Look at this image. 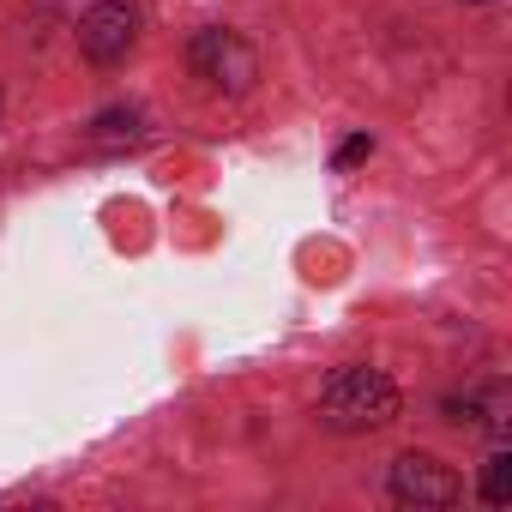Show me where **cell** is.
Returning a JSON list of instances; mask_svg holds the SVG:
<instances>
[{"label": "cell", "instance_id": "1", "mask_svg": "<svg viewBox=\"0 0 512 512\" xmlns=\"http://www.w3.org/2000/svg\"><path fill=\"white\" fill-rule=\"evenodd\" d=\"M320 422L332 434H368L398 422V386L380 368H338L320 386Z\"/></svg>", "mask_w": 512, "mask_h": 512}, {"label": "cell", "instance_id": "2", "mask_svg": "<svg viewBox=\"0 0 512 512\" xmlns=\"http://www.w3.org/2000/svg\"><path fill=\"white\" fill-rule=\"evenodd\" d=\"M193 73L235 97V91H247L260 79V55H253L247 37H235V31H199L193 37Z\"/></svg>", "mask_w": 512, "mask_h": 512}, {"label": "cell", "instance_id": "3", "mask_svg": "<svg viewBox=\"0 0 512 512\" xmlns=\"http://www.w3.org/2000/svg\"><path fill=\"white\" fill-rule=\"evenodd\" d=\"M392 494H398L404 506H458L464 482L452 476V464H440V458H428V452H404V458L392 464Z\"/></svg>", "mask_w": 512, "mask_h": 512}, {"label": "cell", "instance_id": "4", "mask_svg": "<svg viewBox=\"0 0 512 512\" xmlns=\"http://www.w3.org/2000/svg\"><path fill=\"white\" fill-rule=\"evenodd\" d=\"M133 37H139V19H133V7H121V0H97V7L79 19V49H85L97 67L121 61V55L133 49Z\"/></svg>", "mask_w": 512, "mask_h": 512}, {"label": "cell", "instance_id": "5", "mask_svg": "<svg viewBox=\"0 0 512 512\" xmlns=\"http://www.w3.org/2000/svg\"><path fill=\"white\" fill-rule=\"evenodd\" d=\"M482 500H488V506H506V500H512V452H494V458L482 464Z\"/></svg>", "mask_w": 512, "mask_h": 512}, {"label": "cell", "instance_id": "6", "mask_svg": "<svg viewBox=\"0 0 512 512\" xmlns=\"http://www.w3.org/2000/svg\"><path fill=\"white\" fill-rule=\"evenodd\" d=\"M91 139H97V145H121V139L133 145V139H139V115H133V109H109V115H97Z\"/></svg>", "mask_w": 512, "mask_h": 512}, {"label": "cell", "instance_id": "7", "mask_svg": "<svg viewBox=\"0 0 512 512\" xmlns=\"http://www.w3.org/2000/svg\"><path fill=\"white\" fill-rule=\"evenodd\" d=\"M368 151H374V139H368V133H356V139H344V151H338V169H350V163H362Z\"/></svg>", "mask_w": 512, "mask_h": 512}]
</instances>
